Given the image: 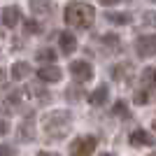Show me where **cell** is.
<instances>
[{"label": "cell", "instance_id": "1", "mask_svg": "<svg viewBox=\"0 0 156 156\" xmlns=\"http://www.w3.org/2000/svg\"><path fill=\"white\" fill-rule=\"evenodd\" d=\"M93 19H96V9L86 2H70L65 7V21L68 26L77 28V30H86L91 28Z\"/></svg>", "mask_w": 156, "mask_h": 156}, {"label": "cell", "instance_id": "2", "mask_svg": "<svg viewBox=\"0 0 156 156\" xmlns=\"http://www.w3.org/2000/svg\"><path fill=\"white\" fill-rule=\"evenodd\" d=\"M70 112H63V110H56L51 114H47L42 119V126H44L47 135H51L54 140H61V137L68 133V126H70Z\"/></svg>", "mask_w": 156, "mask_h": 156}, {"label": "cell", "instance_id": "3", "mask_svg": "<svg viewBox=\"0 0 156 156\" xmlns=\"http://www.w3.org/2000/svg\"><path fill=\"white\" fill-rule=\"evenodd\" d=\"M96 149V137H77L70 144V154L72 156H91Z\"/></svg>", "mask_w": 156, "mask_h": 156}, {"label": "cell", "instance_id": "4", "mask_svg": "<svg viewBox=\"0 0 156 156\" xmlns=\"http://www.w3.org/2000/svg\"><path fill=\"white\" fill-rule=\"evenodd\" d=\"M135 51L140 54L142 58L156 56V35H142V37H137V42H135Z\"/></svg>", "mask_w": 156, "mask_h": 156}, {"label": "cell", "instance_id": "5", "mask_svg": "<svg viewBox=\"0 0 156 156\" xmlns=\"http://www.w3.org/2000/svg\"><path fill=\"white\" fill-rule=\"evenodd\" d=\"M70 72H72V77L77 79L79 84L93 79V68L86 63V61H72V63H70Z\"/></svg>", "mask_w": 156, "mask_h": 156}, {"label": "cell", "instance_id": "6", "mask_svg": "<svg viewBox=\"0 0 156 156\" xmlns=\"http://www.w3.org/2000/svg\"><path fill=\"white\" fill-rule=\"evenodd\" d=\"M154 135L151 133H147V130H142V128H137V130H133L130 133V144L133 147H154Z\"/></svg>", "mask_w": 156, "mask_h": 156}, {"label": "cell", "instance_id": "7", "mask_svg": "<svg viewBox=\"0 0 156 156\" xmlns=\"http://www.w3.org/2000/svg\"><path fill=\"white\" fill-rule=\"evenodd\" d=\"M37 77H40V82H44V84H49V82H58L61 77H63V72H61V68H56L54 63H49V65H44V68H40V72H37Z\"/></svg>", "mask_w": 156, "mask_h": 156}, {"label": "cell", "instance_id": "8", "mask_svg": "<svg viewBox=\"0 0 156 156\" xmlns=\"http://www.w3.org/2000/svg\"><path fill=\"white\" fill-rule=\"evenodd\" d=\"M19 21H21V9L16 5H9V7L2 9V23H5L7 28L19 26Z\"/></svg>", "mask_w": 156, "mask_h": 156}, {"label": "cell", "instance_id": "9", "mask_svg": "<svg viewBox=\"0 0 156 156\" xmlns=\"http://www.w3.org/2000/svg\"><path fill=\"white\" fill-rule=\"evenodd\" d=\"M58 44H61V51L63 54H72L77 49V37L72 33H61L58 35Z\"/></svg>", "mask_w": 156, "mask_h": 156}, {"label": "cell", "instance_id": "10", "mask_svg": "<svg viewBox=\"0 0 156 156\" xmlns=\"http://www.w3.org/2000/svg\"><path fill=\"white\" fill-rule=\"evenodd\" d=\"M9 75H12V79H26V77H30V65H28L26 61H16V63L12 65Z\"/></svg>", "mask_w": 156, "mask_h": 156}, {"label": "cell", "instance_id": "11", "mask_svg": "<svg viewBox=\"0 0 156 156\" xmlns=\"http://www.w3.org/2000/svg\"><path fill=\"white\" fill-rule=\"evenodd\" d=\"M30 2V12L33 14H49L54 9V5H51V0H28Z\"/></svg>", "mask_w": 156, "mask_h": 156}, {"label": "cell", "instance_id": "12", "mask_svg": "<svg viewBox=\"0 0 156 156\" xmlns=\"http://www.w3.org/2000/svg\"><path fill=\"white\" fill-rule=\"evenodd\" d=\"M105 19L110 23H114V26H126V23H130V14L128 12H107Z\"/></svg>", "mask_w": 156, "mask_h": 156}, {"label": "cell", "instance_id": "13", "mask_svg": "<svg viewBox=\"0 0 156 156\" xmlns=\"http://www.w3.org/2000/svg\"><path fill=\"white\" fill-rule=\"evenodd\" d=\"M107 96H110V89H107V86H98L96 91L89 96V103L91 105H103L105 100H107Z\"/></svg>", "mask_w": 156, "mask_h": 156}, {"label": "cell", "instance_id": "14", "mask_svg": "<svg viewBox=\"0 0 156 156\" xmlns=\"http://www.w3.org/2000/svg\"><path fill=\"white\" fill-rule=\"evenodd\" d=\"M19 140H33V124H30V119H26L23 124L19 126Z\"/></svg>", "mask_w": 156, "mask_h": 156}, {"label": "cell", "instance_id": "15", "mask_svg": "<svg viewBox=\"0 0 156 156\" xmlns=\"http://www.w3.org/2000/svg\"><path fill=\"white\" fill-rule=\"evenodd\" d=\"M35 58L42 61V63H54V61H56V54H54V49L44 47V49H40V51L35 54Z\"/></svg>", "mask_w": 156, "mask_h": 156}, {"label": "cell", "instance_id": "16", "mask_svg": "<svg viewBox=\"0 0 156 156\" xmlns=\"http://www.w3.org/2000/svg\"><path fill=\"white\" fill-rule=\"evenodd\" d=\"M100 42H103V47H107V49H119V35H114V33H107V35H103L100 37Z\"/></svg>", "mask_w": 156, "mask_h": 156}, {"label": "cell", "instance_id": "17", "mask_svg": "<svg viewBox=\"0 0 156 156\" xmlns=\"http://www.w3.org/2000/svg\"><path fill=\"white\" fill-rule=\"evenodd\" d=\"M112 112H114L117 117H121V119H128V117H130V112H128V105H126L124 100H119V103L114 105V110H112Z\"/></svg>", "mask_w": 156, "mask_h": 156}, {"label": "cell", "instance_id": "18", "mask_svg": "<svg viewBox=\"0 0 156 156\" xmlns=\"http://www.w3.org/2000/svg\"><path fill=\"white\" fill-rule=\"evenodd\" d=\"M142 82L144 84H156V68H147L142 72Z\"/></svg>", "mask_w": 156, "mask_h": 156}, {"label": "cell", "instance_id": "19", "mask_svg": "<svg viewBox=\"0 0 156 156\" xmlns=\"http://www.w3.org/2000/svg\"><path fill=\"white\" fill-rule=\"evenodd\" d=\"M23 28H26V33H28V35H35V33H40V30H42V26H40L37 21H33V19H28L26 23H23Z\"/></svg>", "mask_w": 156, "mask_h": 156}, {"label": "cell", "instance_id": "20", "mask_svg": "<svg viewBox=\"0 0 156 156\" xmlns=\"http://www.w3.org/2000/svg\"><path fill=\"white\" fill-rule=\"evenodd\" d=\"M142 23H147V26L156 28V12H154V9H151V12H144V14H142Z\"/></svg>", "mask_w": 156, "mask_h": 156}, {"label": "cell", "instance_id": "21", "mask_svg": "<svg viewBox=\"0 0 156 156\" xmlns=\"http://www.w3.org/2000/svg\"><path fill=\"white\" fill-rule=\"evenodd\" d=\"M65 98H70V100H79V98H82V89H79V86H70V89L65 91Z\"/></svg>", "mask_w": 156, "mask_h": 156}, {"label": "cell", "instance_id": "22", "mask_svg": "<svg viewBox=\"0 0 156 156\" xmlns=\"http://www.w3.org/2000/svg\"><path fill=\"white\" fill-rule=\"evenodd\" d=\"M133 100H135L137 105H147V103H149V93H147V91H137Z\"/></svg>", "mask_w": 156, "mask_h": 156}, {"label": "cell", "instance_id": "23", "mask_svg": "<svg viewBox=\"0 0 156 156\" xmlns=\"http://www.w3.org/2000/svg\"><path fill=\"white\" fill-rule=\"evenodd\" d=\"M0 156H14V149L9 144H0Z\"/></svg>", "mask_w": 156, "mask_h": 156}, {"label": "cell", "instance_id": "24", "mask_svg": "<svg viewBox=\"0 0 156 156\" xmlns=\"http://www.w3.org/2000/svg\"><path fill=\"white\" fill-rule=\"evenodd\" d=\"M7 133H9V124L5 119H0V135H7Z\"/></svg>", "mask_w": 156, "mask_h": 156}, {"label": "cell", "instance_id": "25", "mask_svg": "<svg viewBox=\"0 0 156 156\" xmlns=\"http://www.w3.org/2000/svg\"><path fill=\"white\" fill-rule=\"evenodd\" d=\"M5 79H7V72H5V70H0V86L5 84Z\"/></svg>", "mask_w": 156, "mask_h": 156}, {"label": "cell", "instance_id": "26", "mask_svg": "<svg viewBox=\"0 0 156 156\" xmlns=\"http://www.w3.org/2000/svg\"><path fill=\"white\" fill-rule=\"evenodd\" d=\"M100 2H103V5H107V7H110V5H117L119 0H100Z\"/></svg>", "mask_w": 156, "mask_h": 156}, {"label": "cell", "instance_id": "27", "mask_svg": "<svg viewBox=\"0 0 156 156\" xmlns=\"http://www.w3.org/2000/svg\"><path fill=\"white\" fill-rule=\"evenodd\" d=\"M37 156H54V154H49V151H40Z\"/></svg>", "mask_w": 156, "mask_h": 156}, {"label": "cell", "instance_id": "28", "mask_svg": "<svg viewBox=\"0 0 156 156\" xmlns=\"http://www.w3.org/2000/svg\"><path fill=\"white\" fill-rule=\"evenodd\" d=\"M103 156H114V154H103Z\"/></svg>", "mask_w": 156, "mask_h": 156}, {"label": "cell", "instance_id": "29", "mask_svg": "<svg viewBox=\"0 0 156 156\" xmlns=\"http://www.w3.org/2000/svg\"><path fill=\"white\" fill-rule=\"evenodd\" d=\"M154 130H156V119H154Z\"/></svg>", "mask_w": 156, "mask_h": 156}, {"label": "cell", "instance_id": "30", "mask_svg": "<svg viewBox=\"0 0 156 156\" xmlns=\"http://www.w3.org/2000/svg\"><path fill=\"white\" fill-rule=\"evenodd\" d=\"M149 156H156V151H154V154H149Z\"/></svg>", "mask_w": 156, "mask_h": 156}]
</instances>
